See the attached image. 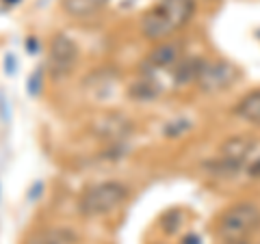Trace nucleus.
Listing matches in <instances>:
<instances>
[{
	"mask_svg": "<svg viewBox=\"0 0 260 244\" xmlns=\"http://www.w3.org/2000/svg\"><path fill=\"white\" fill-rule=\"evenodd\" d=\"M156 93H158V89H156V85H154V83H150V80L137 83L133 89H130V95L139 97V100H152Z\"/></svg>",
	"mask_w": 260,
	"mask_h": 244,
	"instance_id": "12",
	"label": "nucleus"
},
{
	"mask_svg": "<svg viewBox=\"0 0 260 244\" xmlns=\"http://www.w3.org/2000/svg\"><path fill=\"white\" fill-rule=\"evenodd\" d=\"M202 63H204V61H195V59L184 61L180 67L174 69L176 83H195V80H198V74H200Z\"/></svg>",
	"mask_w": 260,
	"mask_h": 244,
	"instance_id": "11",
	"label": "nucleus"
},
{
	"mask_svg": "<svg viewBox=\"0 0 260 244\" xmlns=\"http://www.w3.org/2000/svg\"><path fill=\"white\" fill-rule=\"evenodd\" d=\"M107 3L109 0H63V9L72 18H89L100 11Z\"/></svg>",
	"mask_w": 260,
	"mask_h": 244,
	"instance_id": "9",
	"label": "nucleus"
},
{
	"mask_svg": "<svg viewBox=\"0 0 260 244\" xmlns=\"http://www.w3.org/2000/svg\"><path fill=\"white\" fill-rule=\"evenodd\" d=\"M39 78H42V71H35V74L30 76V89H28V91H30L32 95L39 93Z\"/></svg>",
	"mask_w": 260,
	"mask_h": 244,
	"instance_id": "13",
	"label": "nucleus"
},
{
	"mask_svg": "<svg viewBox=\"0 0 260 244\" xmlns=\"http://www.w3.org/2000/svg\"><path fill=\"white\" fill-rule=\"evenodd\" d=\"M239 78V69L228 61H204L200 67V74L195 83L200 85L202 91L215 93V91H225L234 80Z\"/></svg>",
	"mask_w": 260,
	"mask_h": 244,
	"instance_id": "5",
	"label": "nucleus"
},
{
	"mask_svg": "<svg viewBox=\"0 0 260 244\" xmlns=\"http://www.w3.org/2000/svg\"><path fill=\"white\" fill-rule=\"evenodd\" d=\"M128 199V188L121 182H98L91 184L80 192L78 199V212L87 218L107 216L121 206Z\"/></svg>",
	"mask_w": 260,
	"mask_h": 244,
	"instance_id": "3",
	"label": "nucleus"
},
{
	"mask_svg": "<svg viewBox=\"0 0 260 244\" xmlns=\"http://www.w3.org/2000/svg\"><path fill=\"white\" fill-rule=\"evenodd\" d=\"M260 229V208L251 201H239L225 208L221 216L217 218L215 233L225 244L245 242L249 235Z\"/></svg>",
	"mask_w": 260,
	"mask_h": 244,
	"instance_id": "2",
	"label": "nucleus"
},
{
	"mask_svg": "<svg viewBox=\"0 0 260 244\" xmlns=\"http://www.w3.org/2000/svg\"><path fill=\"white\" fill-rule=\"evenodd\" d=\"M195 13V0H158L141 18V32L150 42H165L184 28Z\"/></svg>",
	"mask_w": 260,
	"mask_h": 244,
	"instance_id": "1",
	"label": "nucleus"
},
{
	"mask_svg": "<svg viewBox=\"0 0 260 244\" xmlns=\"http://www.w3.org/2000/svg\"><path fill=\"white\" fill-rule=\"evenodd\" d=\"M76 61H78V46L63 32L54 35L50 48H48V74L54 80L70 76Z\"/></svg>",
	"mask_w": 260,
	"mask_h": 244,
	"instance_id": "4",
	"label": "nucleus"
},
{
	"mask_svg": "<svg viewBox=\"0 0 260 244\" xmlns=\"http://www.w3.org/2000/svg\"><path fill=\"white\" fill-rule=\"evenodd\" d=\"M256 147V141L249 136H230L228 141L221 145V158H219V171L225 173H237L241 165L245 162Z\"/></svg>",
	"mask_w": 260,
	"mask_h": 244,
	"instance_id": "6",
	"label": "nucleus"
},
{
	"mask_svg": "<svg viewBox=\"0 0 260 244\" xmlns=\"http://www.w3.org/2000/svg\"><path fill=\"white\" fill-rule=\"evenodd\" d=\"M247 171H249V175H251V177H260V156L247 167Z\"/></svg>",
	"mask_w": 260,
	"mask_h": 244,
	"instance_id": "14",
	"label": "nucleus"
},
{
	"mask_svg": "<svg viewBox=\"0 0 260 244\" xmlns=\"http://www.w3.org/2000/svg\"><path fill=\"white\" fill-rule=\"evenodd\" d=\"M180 56V46L178 44H160L158 48H154L148 56V63L152 67H158V69H165V67H172V65L178 61Z\"/></svg>",
	"mask_w": 260,
	"mask_h": 244,
	"instance_id": "8",
	"label": "nucleus"
},
{
	"mask_svg": "<svg viewBox=\"0 0 260 244\" xmlns=\"http://www.w3.org/2000/svg\"><path fill=\"white\" fill-rule=\"evenodd\" d=\"M234 112H237L243 121L260 128V89H254V91L243 95L237 104V108H234Z\"/></svg>",
	"mask_w": 260,
	"mask_h": 244,
	"instance_id": "7",
	"label": "nucleus"
},
{
	"mask_svg": "<svg viewBox=\"0 0 260 244\" xmlns=\"http://www.w3.org/2000/svg\"><path fill=\"white\" fill-rule=\"evenodd\" d=\"M28 244H78V238L68 229H46L30 238Z\"/></svg>",
	"mask_w": 260,
	"mask_h": 244,
	"instance_id": "10",
	"label": "nucleus"
}]
</instances>
